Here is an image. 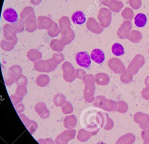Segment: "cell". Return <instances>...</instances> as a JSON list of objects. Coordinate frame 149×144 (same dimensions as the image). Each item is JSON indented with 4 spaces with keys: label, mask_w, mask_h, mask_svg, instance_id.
Listing matches in <instances>:
<instances>
[{
    "label": "cell",
    "mask_w": 149,
    "mask_h": 144,
    "mask_svg": "<svg viewBox=\"0 0 149 144\" xmlns=\"http://www.w3.org/2000/svg\"><path fill=\"white\" fill-rule=\"evenodd\" d=\"M76 61L78 65L84 68H88L91 64V57L88 53L84 51L76 54Z\"/></svg>",
    "instance_id": "obj_1"
},
{
    "label": "cell",
    "mask_w": 149,
    "mask_h": 144,
    "mask_svg": "<svg viewBox=\"0 0 149 144\" xmlns=\"http://www.w3.org/2000/svg\"><path fill=\"white\" fill-rule=\"evenodd\" d=\"M3 17L6 21L10 23H15L18 19V15L12 8H8L5 9L3 12Z\"/></svg>",
    "instance_id": "obj_2"
},
{
    "label": "cell",
    "mask_w": 149,
    "mask_h": 144,
    "mask_svg": "<svg viewBox=\"0 0 149 144\" xmlns=\"http://www.w3.org/2000/svg\"><path fill=\"white\" fill-rule=\"evenodd\" d=\"M90 57L94 62L98 64H101L105 60V54L102 50L100 49H95L91 52Z\"/></svg>",
    "instance_id": "obj_3"
},
{
    "label": "cell",
    "mask_w": 149,
    "mask_h": 144,
    "mask_svg": "<svg viewBox=\"0 0 149 144\" xmlns=\"http://www.w3.org/2000/svg\"><path fill=\"white\" fill-rule=\"evenodd\" d=\"M71 19L72 22L77 25H82L86 20V18L83 12L81 11H77L74 12L73 13Z\"/></svg>",
    "instance_id": "obj_4"
},
{
    "label": "cell",
    "mask_w": 149,
    "mask_h": 144,
    "mask_svg": "<svg viewBox=\"0 0 149 144\" xmlns=\"http://www.w3.org/2000/svg\"><path fill=\"white\" fill-rule=\"evenodd\" d=\"M147 18L146 15L144 13H138L136 15L134 18V23L136 26L139 28L144 27L147 23Z\"/></svg>",
    "instance_id": "obj_5"
},
{
    "label": "cell",
    "mask_w": 149,
    "mask_h": 144,
    "mask_svg": "<svg viewBox=\"0 0 149 144\" xmlns=\"http://www.w3.org/2000/svg\"><path fill=\"white\" fill-rule=\"evenodd\" d=\"M112 52L117 56H120L125 53V50L123 46L118 43H115L112 47Z\"/></svg>",
    "instance_id": "obj_6"
}]
</instances>
